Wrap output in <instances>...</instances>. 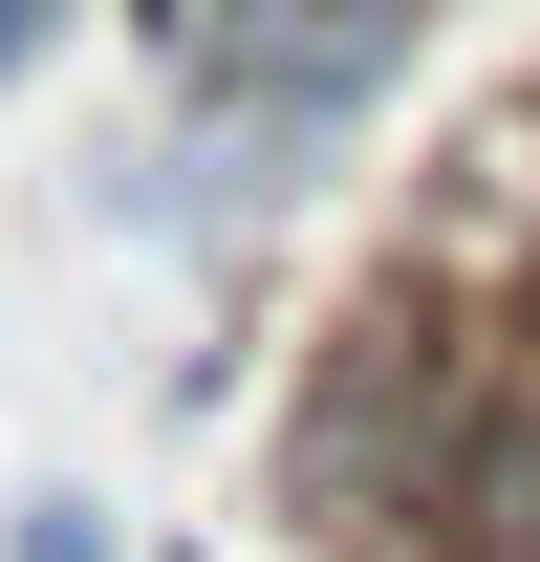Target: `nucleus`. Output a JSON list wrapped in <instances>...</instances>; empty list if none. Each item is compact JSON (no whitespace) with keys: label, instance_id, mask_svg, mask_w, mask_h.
Instances as JSON below:
<instances>
[{"label":"nucleus","instance_id":"f03ea898","mask_svg":"<svg viewBox=\"0 0 540 562\" xmlns=\"http://www.w3.org/2000/svg\"><path fill=\"white\" fill-rule=\"evenodd\" d=\"M0 562H131V519H109V497H22V519H0Z\"/></svg>","mask_w":540,"mask_h":562},{"label":"nucleus","instance_id":"7ed1b4c3","mask_svg":"<svg viewBox=\"0 0 540 562\" xmlns=\"http://www.w3.org/2000/svg\"><path fill=\"white\" fill-rule=\"evenodd\" d=\"M66 22H87V0H0V87L44 66V44H66Z\"/></svg>","mask_w":540,"mask_h":562},{"label":"nucleus","instance_id":"f257e3e1","mask_svg":"<svg viewBox=\"0 0 540 562\" xmlns=\"http://www.w3.org/2000/svg\"><path fill=\"white\" fill-rule=\"evenodd\" d=\"M410 44H432V0H195V44H173V87H195L173 195H216V216L303 195V173L410 87Z\"/></svg>","mask_w":540,"mask_h":562}]
</instances>
